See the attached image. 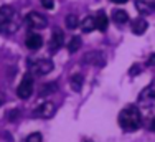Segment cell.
<instances>
[{
	"label": "cell",
	"mask_w": 155,
	"mask_h": 142,
	"mask_svg": "<svg viewBox=\"0 0 155 142\" xmlns=\"http://www.w3.org/2000/svg\"><path fill=\"white\" fill-rule=\"evenodd\" d=\"M81 86H83V74H73L71 76V88L73 91H79Z\"/></svg>",
	"instance_id": "9a60e30c"
},
{
	"label": "cell",
	"mask_w": 155,
	"mask_h": 142,
	"mask_svg": "<svg viewBox=\"0 0 155 142\" xmlns=\"http://www.w3.org/2000/svg\"><path fill=\"white\" fill-rule=\"evenodd\" d=\"M139 103L143 104V106H152V104H155V81L150 83L139 94Z\"/></svg>",
	"instance_id": "ba28073f"
},
{
	"label": "cell",
	"mask_w": 155,
	"mask_h": 142,
	"mask_svg": "<svg viewBox=\"0 0 155 142\" xmlns=\"http://www.w3.org/2000/svg\"><path fill=\"white\" fill-rule=\"evenodd\" d=\"M119 124L124 130H137L142 124V116H140V111L137 106H127L120 111L119 114Z\"/></svg>",
	"instance_id": "7a4b0ae2"
},
{
	"label": "cell",
	"mask_w": 155,
	"mask_h": 142,
	"mask_svg": "<svg viewBox=\"0 0 155 142\" xmlns=\"http://www.w3.org/2000/svg\"><path fill=\"white\" fill-rule=\"evenodd\" d=\"M20 27V18L17 10L12 5L0 7V32L2 33H15Z\"/></svg>",
	"instance_id": "6da1fadb"
},
{
	"label": "cell",
	"mask_w": 155,
	"mask_h": 142,
	"mask_svg": "<svg viewBox=\"0 0 155 142\" xmlns=\"http://www.w3.org/2000/svg\"><path fill=\"white\" fill-rule=\"evenodd\" d=\"M149 127H150V130H153V132H155V117L150 121V126H149Z\"/></svg>",
	"instance_id": "7402d4cb"
},
{
	"label": "cell",
	"mask_w": 155,
	"mask_h": 142,
	"mask_svg": "<svg viewBox=\"0 0 155 142\" xmlns=\"http://www.w3.org/2000/svg\"><path fill=\"white\" fill-rule=\"evenodd\" d=\"M79 27L84 33H89V32H93V30H96V17H91V15L84 17L83 20L79 22Z\"/></svg>",
	"instance_id": "30bf717a"
},
{
	"label": "cell",
	"mask_w": 155,
	"mask_h": 142,
	"mask_svg": "<svg viewBox=\"0 0 155 142\" xmlns=\"http://www.w3.org/2000/svg\"><path fill=\"white\" fill-rule=\"evenodd\" d=\"M54 65L51 59L46 58H30L28 59V71L31 74H38V76H45L50 71H53Z\"/></svg>",
	"instance_id": "3957f363"
},
{
	"label": "cell",
	"mask_w": 155,
	"mask_h": 142,
	"mask_svg": "<svg viewBox=\"0 0 155 142\" xmlns=\"http://www.w3.org/2000/svg\"><path fill=\"white\" fill-rule=\"evenodd\" d=\"M110 2H114V3H125L127 0H110Z\"/></svg>",
	"instance_id": "603a6c76"
},
{
	"label": "cell",
	"mask_w": 155,
	"mask_h": 142,
	"mask_svg": "<svg viewBox=\"0 0 155 142\" xmlns=\"http://www.w3.org/2000/svg\"><path fill=\"white\" fill-rule=\"evenodd\" d=\"M147 5H149V3H145V2H137V10L143 15H149L150 12H152V8H149Z\"/></svg>",
	"instance_id": "ac0fdd59"
},
{
	"label": "cell",
	"mask_w": 155,
	"mask_h": 142,
	"mask_svg": "<svg viewBox=\"0 0 155 142\" xmlns=\"http://www.w3.org/2000/svg\"><path fill=\"white\" fill-rule=\"evenodd\" d=\"M41 5L46 10H53L54 8V0H41Z\"/></svg>",
	"instance_id": "ffe728a7"
},
{
	"label": "cell",
	"mask_w": 155,
	"mask_h": 142,
	"mask_svg": "<svg viewBox=\"0 0 155 142\" xmlns=\"http://www.w3.org/2000/svg\"><path fill=\"white\" fill-rule=\"evenodd\" d=\"M54 113H56V104L53 101H45L35 109V116L41 119H50Z\"/></svg>",
	"instance_id": "52a82bcc"
},
{
	"label": "cell",
	"mask_w": 155,
	"mask_h": 142,
	"mask_svg": "<svg viewBox=\"0 0 155 142\" xmlns=\"http://www.w3.org/2000/svg\"><path fill=\"white\" fill-rule=\"evenodd\" d=\"M25 23H27L31 30H43L48 25V20L41 13L30 12V13H27V17H25Z\"/></svg>",
	"instance_id": "5b68a950"
},
{
	"label": "cell",
	"mask_w": 155,
	"mask_h": 142,
	"mask_svg": "<svg viewBox=\"0 0 155 142\" xmlns=\"http://www.w3.org/2000/svg\"><path fill=\"white\" fill-rule=\"evenodd\" d=\"M33 89H35V81H33L31 73H27L23 78H21L20 84L17 88V96L21 99H28L33 94Z\"/></svg>",
	"instance_id": "277c9868"
},
{
	"label": "cell",
	"mask_w": 155,
	"mask_h": 142,
	"mask_svg": "<svg viewBox=\"0 0 155 142\" xmlns=\"http://www.w3.org/2000/svg\"><path fill=\"white\" fill-rule=\"evenodd\" d=\"M84 61L86 63H96V65H102L104 63V58L99 51H94V53H87L84 55Z\"/></svg>",
	"instance_id": "5bb4252c"
},
{
	"label": "cell",
	"mask_w": 155,
	"mask_h": 142,
	"mask_svg": "<svg viewBox=\"0 0 155 142\" xmlns=\"http://www.w3.org/2000/svg\"><path fill=\"white\" fill-rule=\"evenodd\" d=\"M109 27V18L107 15L104 12H99L96 15V30H99V32H106Z\"/></svg>",
	"instance_id": "8fae6325"
},
{
	"label": "cell",
	"mask_w": 155,
	"mask_h": 142,
	"mask_svg": "<svg viewBox=\"0 0 155 142\" xmlns=\"http://www.w3.org/2000/svg\"><path fill=\"white\" fill-rule=\"evenodd\" d=\"M0 104H2V101H0Z\"/></svg>",
	"instance_id": "cb8c5ba5"
},
{
	"label": "cell",
	"mask_w": 155,
	"mask_h": 142,
	"mask_svg": "<svg viewBox=\"0 0 155 142\" xmlns=\"http://www.w3.org/2000/svg\"><path fill=\"white\" fill-rule=\"evenodd\" d=\"M25 45H27L28 50L35 51V50H40L43 45V38L41 35H38V33H28L27 40H25Z\"/></svg>",
	"instance_id": "9c48e42d"
},
{
	"label": "cell",
	"mask_w": 155,
	"mask_h": 142,
	"mask_svg": "<svg viewBox=\"0 0 155 142\" xmlns=\"http://www.w3.org/2000/svg\"><path fill=\"white\" fill-rule=\"evenodd\" d=\"M64 45V32L61 28H54V32L51 33V38H50V53L54 55L63 48Z\"/></svg>",
	"instance_id": "8992f818"
},
{
	"label": "cell",
	"mask_w": 155,
	"mask_h": 142,
	"mask_svg": "<svg viewBox=\"0 0 155 142\" xmlns=\"http://www.w3.org/2000/svg\"><path fill=\"white\" fill-rule=\"evenodd\" d=\"M79 46H81V38H79V36H73V38L69 40L68 51H69V53H74V51L79 50Z\"/></svg>",
	"instance_id": "2e32d148"
},
{
	"label": "cell",
	"mask_w": 155,
	"mask_h": 142,
	"mask_svg": "<svg viewBox=\"0 0 155 142\" xmlns=\"http://www.w3.org/2000/svg\"><path fill=\"white\" fill-rule=\"evenodd\" d=\"M112 20L116 22L117 25H124V23H127L129 22V15L125 10H120V8H116L112 12Z\"/></svg>",
	"instance_id": "4fadbf2b"
},
{
	"label": "cell",
	"mask_w": 155,
	"mask_h": 142,
	"mask_svg": "<svg viewBox=\"0 0 155 142\" xmlns=\"http://www.w3.org/2000/svg\"><path fill=\"white\" fill-rule=\"evenodd\" d=\"M25 142H41V134L40 132H33L30 136L27 137V140Z\"/></svg>",
	"instance_id": "d6986e66"
},
{
	"label": "cell",
	"mask_w": 155,
	"mask_h": 142,
	"mask_svg": "<svg viewBox=\"0 0 155 142\" xmlns=\"http://www.w3.org/2000/svg\"><path fill=\"white\" fill-rule=\"evenodd\" d=\"M147 65H149V66H153L155 65V53L149 56V59H147Z\"/></svg>",
	"instance_id": "44dd1931"
},
{
	"label": "cell",
	"mask_w": 155,
	"mask_h": 142,
	"mask_svg": "<svg viewBox=\"0 0 155 142\" xmlns=\"http://www.w3.org/2000/svg\"><path fill=\"white\" fill-rule=\"evenodd\" d=\"M147 28H149V23H147L145 18H137V20L132 22V32L135 35H142Z\"/></svg>",
	"instance_id": "7c38bea8"
},
{
	"label": "cell",
	"mask_w": 155,
	"mask_h": 142,
	"mask_svg": "<svg viewBox=\"0 0 155 142\" xmlns=\"http://www.w3.org/2000/svg\"><path fill=\"white\" fill-rule=\"evenodd\" d=\"M78 25H79V22H78V17L76 15H68V17H66V27L68 28H76Z\"/></svg>",
	"instance_id": "e0dca14e"
}]
</instances>
